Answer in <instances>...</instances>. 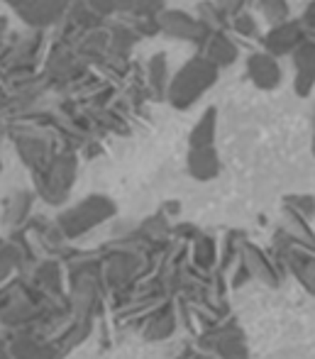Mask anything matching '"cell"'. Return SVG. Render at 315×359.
I'll list each match as a JSON object with an SVG mask.
<instances>
[{"mask_svg":"<svg viewBox=\"0 0 315 359\" xmlns=\"http://www.w3.org/2000/svg\"><path fill=\"white\" fill-rule=\"evenodd\" d=\"M306 25L303 20H283L279 25H272V29L264 37V49L274 57H286L293 54L306 42Z\"/></svg>","mask_w":315,"mask_h":359,"instance_id":"1","label":"cell"},{"mask_svg":"<svg viewBox=\"0 0 315 359\" xmlns=\"http://www.w3.org/2000/svg\"><path fill=\"white\" fill-rule=\"evenodd\" d=\"M276 59L279 57H274V54H269V52H259L250 57V62H247V74H250V79L254 81L257 88L272 90L281 83L283 72Z\"/></svg>","mask_w":315,"mask_h":359,"instance_id":"2","label":"cell"},{"mask_svg":"<svg viewBox=\"0 0 315 359\" xmlns=\"http://www.w3.org/2000/svg\"><path fill=\"white\" fill-rule=\"evenodd\" d=\"M293 57V67H296V81H293V88L298 95H311V90L315 88V42L306 39Z\"/></svg>","mask_w":315,"mask_h":359,"instance_id":"3","label":"cell"},{"mask_svg":"<svg viewBox=\"0 0 315 359\" xmlns=\"http://www.w3.org/2000/svg\"><path fill=\"white\" fill-rule=\"evenodd\" d=\"M259 13L264 15L269 25H279L288 20V3L286 0H257Z\"/></svg>","mask_w":315,"mask_h":359,"instance_id":"4","label":"cell"},{"mask_svg":"<svg viewBox=\"0 0 315 359\" xmlns=\"http://www.w3.org/2000/svg\"><path fill=\"white\" fill-rule=\"evenodd\" d=\"M235 27H237V32L247 34V37H254V34L259 32V27H257V22H254L252 15H237Z\"/></svg>","mask_w":315,"mask_h":359,"instance_id":"5","label":"cell"},{"mask_svg":"<svg viewBox=\"0 0 315 359\" xmlns=\"http://www.w3.org/2000/svg\"><path fill=\"white\" fill-rule=\"evenodd\" d=\"M303 25H306V27H311V29H315V0L306 8V13H303Z\"/></svg>","mask_w":315,"mask_h":359,"instance_id":"6","label":"cell"},{"mask_svg":"<svg viewBox=\"0 0 315 359\" xmlns=\"http://www.w3.org/2000/svg\"><path fill=\"white\" fill-rule=\"evenodd\" d=\"M0 359H8V357H5V350H3V345H0Z\"/></svg>","mask_w":315,"mask_h":359,"instance_id":"7","label":"cell"}]
</instances>
